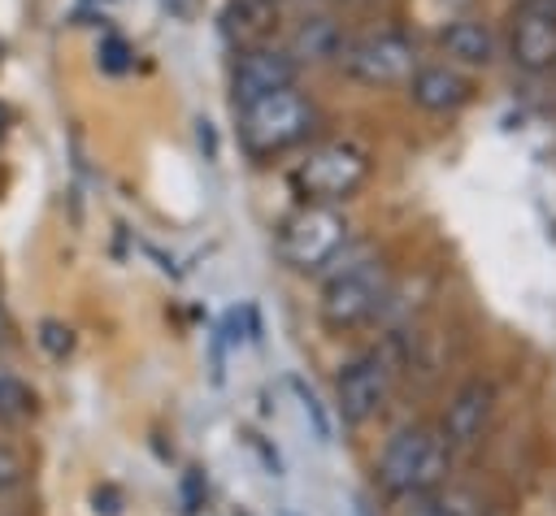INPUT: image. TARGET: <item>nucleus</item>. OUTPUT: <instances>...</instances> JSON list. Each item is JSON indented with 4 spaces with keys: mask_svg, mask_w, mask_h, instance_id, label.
Wrapping results in <instances>:
<instances>
[{
    "mask_svg": "<svg viewBox=\"0 0 556 516\" xmlns=\"http://www.w3.org/2000/svg\"><path fill=\"white\" fill-rule=\"evenodd\" d=\"M39 343H43L48 356L65 360L70 347H74V334H70V325H61V321H43V325H39Z\"/></svg>",
    "mask_w": 556,
    "mask_h": 516,
    "instance_id": "dca6fc26",
    "label": "nucleus"
},
{
    "mask_svg": "<svg viewBox=\"0 0 556 516\" xmlns=\"http://www.w3.org/2000/svg\"><path fill=\"white\" fill-rule=\"evenodd\" d=\"M22 477H26V460L13 447L0 442V494L13 490V486H22Z\"/></svg>",
    "mask_w": 556,
    "mask_h": 516,
    "instance_id": "f3484780",
    "label": "nucleus"
},
{
    "mask_svg": "<svg viewBox=\"0 0 556 516\" xmlns=\"http://www.w3.org/2000/svg\"><path fill=\"white\" fill-rule=\"evenodd\" d=\"M439 43H443V52L456 56L460 65H486V61L495 56V39H491V30L478 26V22H452V26L439 35Z\"/></svg>",
    "mask_w": 556,
    "mask_h": 516,
    "instance_id": "f8f14e48",
    "label": "nucleus"
},
{
    "mask_svg": "<svg viewBox=\"0 0 556 516\" xmlns=\"http://www.w3.org/2000/svg\"><path fill=\"white\" fill-rule=\"evenodd\" d=\"M326 291H321V312L330 325H356L369 312H378L382 295H387V269L365 251L343 243L326 265Z\"/></svg>",
    "mask_w": 556,
    "mask_h": 516,
    "instance_id": "f257e3e1",
    "label": "nucleus"
},
{
    "mask_svg": "<svg viewBox=\"0 0 556 516\" xmlns=\"http://www.w3.org/2000/svg\"><path fill=\"white\" fill-rule=\"evenodd\" d=\"M408 95H413V104H421L430 113H447L469 100V78L447 65H417L408 74Z\"/></svg>",
    "mask_w": 556,
    "mask_h": 516,
    "instance_id": "1a4fd4ad",
    "label": "nucleus"
},
{
    "mask_svg": "<svg viewBox=\"0 0 556 516\" xmlns=\"http://www.w3.org/2000/svg\"><path fill=\"white\" fill-rule=\"evenodd\" d=\"M369 178V152L352 139H330V143H317L291 173L295 191L313 204H334V199H348L361 191V182Z\"/></svg>",
    "mask_w": 556,
    "mask_h": 516,
    "instance_id": "7ed1b4c3",
    "label": "nucleus"
},
{
    "mask_svg": "<svg viewBox=\"0 0 556 516\" xmlns=\"http://www.w3.org/2000/svg\"><path fill=\"white\" fill-rule=\"evenodd\" d=\"M308 126H313V104L295 87H282V91L239 104V139L252 156L287 152L291 143H300L308 134Z\"/></svg>",
    "mask_w": 556,
    "mask_h": 516,
    "instance_id": "f03ea898",
    "label": "nucleus"
},
{
    "mask_svg": "<svg viewBox=\"0 0 556 516\" xmlns=\"http://www.w3.org/2000/svg\"><path fill=\"white\" fill-rule=\"evenodd\" d=\"M295 56L282 52V48H248L235 65V100L248 104L256 95H269V91H282V87H295Z\"/></svg>",
    "mask_w": 556,
    "mask_h": 516,
    "instance_id": "6e6552de",
    "label": "nucleus"
},
{
    "mask_svg": "<svg viewBox=\"0 0 556 516\" xmlns=\"http://www.w3.org/2000/svg\"><path fill=\"white\" fill-rule=\"evenodd\" d=\"M513 56L526 65V69H543L556 61V13L530 4L521 17H517V30H513Z\"/></svg>",
    "mask_w": 556,
    "mask_h": 516,
    "instance_id": "9d476101",
    "label": "nucleus"
},
{
    "mask_svg": "<svg viewBox=\"0 0 556 516\" xmlns=\"http://www.w3.org/2000/svg\"><path fill=\"white\" fill-rule=\"evenodd\" d=\"M295 386V395H300V408H304V416L313 421V434H317V442H330V416H326V408H321V399L304 386V382H291Z\"/></svg>",
    "mask_w": 556,
    "mask_h": 516,
    "instance_id": "2eb2a0df",
    "label": "nucleus"
},
{
    "mask_svg": "<svg viewBox=\"0 0 556 516\" xmlns=\"http://www.w3.org/2000/svg\"><path fill=\"white\" fill-rule=\"evenodd\" d=\"M339 52H343V35H339V26H334L330 17H308V22L295 30V39H291L295 65H300V61H330V56H339Z\"/></svg>",
    "mask_w": 556,
    "mask_h": 516,
    "instance_id": "ddd939ff",
    "label": "nucleus"
},
{
    "mask_svg": "<svg viewBox=\"0 0 556 516\" xmlns=\"http://www.w3.org/2000/svg\"><path fill=\"white\" fill-rule=\"evenodd\" d=\"M348 243V221L339 208L330 204H304L300 212H291L282 221V234H278V256L291 265V269H321L339 247Z\"/></svg>",
    "mask_w": 556,
    "mask_h": 516,
    "instance_id": "20e7f679",
    "label": "nucleus"
},
{
    "mask_svg": "<svg viewBox=\"0 0 556 516\" xmlns=\"http://www.w3.org/2000/svg\"><path fill=\"white\" fill-rule=\"evenodd\" d=\"M0 134H4V108H0Z\"/></svg>",
    "mask_w": 556,
    "mask_h": 516,
    "instance_id": "6ab92c4d",
    "label": "nucleus"
},
{
    "mask_svg": "<svg viewBox=\"0 0 556 516\" xmlns=\"http://www.w3.org/2000/svg\"><path fill=\"white\" fill-rule=\"evenodd\" d=\"M122 56H126V43L109 39V43H104V65H109V69H126V61H122Z\"/></svg>",
    "mask_w": 556,
    "mask_h": 516,
    "instance_id": "a211bd4d",
    "label": "nucleus"
},
{
    "mask_svg": "<svg viewBox=\"0 0 556 516\" xmlns=\"http://www.w3.org/2000/svg\"><path fill=\"white\" fill-rule=\"evenodd\" d=\"M486 412H491V386H482V382L460 386V395L447 403L443 438H447V442H456V447L473 442V438L482 434V425H486Z\"/></svg>",
    "mask_w": 556,
    "mask_h": 516,
    "instance_id": "9b49d317",
    "label": "nucleus"
},
{
    "mask_svg": "<svg viewBox=\"0 0 556 516\" xmlns=\"http://www.w3.org/2000/svg\"><path fill=\"white\" fill-rule=\"evenodd\" d=\"M339 65L356 82L387 87V82H404L417 69V48L404 35H395V30H378V35H365L356 43H343Z\"/></svg>",
    "mask_w": 556,
    "mask_h": 516,
    "instance_id": "423d86ee",
    "label": "nucleus"
},
{
    "mask_svg": "<svg viewBox=\"0 0 556 516\" xmlns=\"http://www.w3.org/2000/svg\"><path fill=\"white\" fill-rule=\"evenodd\" d=\"M391 390V364L382 351H365L356 356L343 373H339V412L343 421H369L378 412V403Z\"/></svg>",
    "mask_w": 556,
    "mask_h": 516,
    "instance_id": "0eeeda50",
    "label": "nucleus"
},
{
    "mask_svg": "<svg viewBox=\"0 0 556 516\" xmlns=\"http://www.w3.org/2000/svg\"><path fill=\"white\" fill-rule=\"evenodd\" d=\"M30 408H35V395L26 390V382L0 364V412H30Z\"/></svg>",
    "mask_w": 556,
    "mask_h": 516,
    "instance_id": "4468645a",
    "label": "nucleus"
},
{
    "mask_svg": "<svg viewBox=\"0 0 556 516\" xmlns=\"http://www.w3.org/2000/svg\"><path fill=\"white\" fill-rule=\"evenodd\" d=\"M443 464H447V455H443V442L434 434L400 429L387 442L382 460H378V477L395 494H421V490H430L443 477Z\"/></svg>",
    "mask_w": 556,
    "mask_h": 516,
    "instance_id": "39448f33",
    "label": "nucleus"
}]
</instances>
